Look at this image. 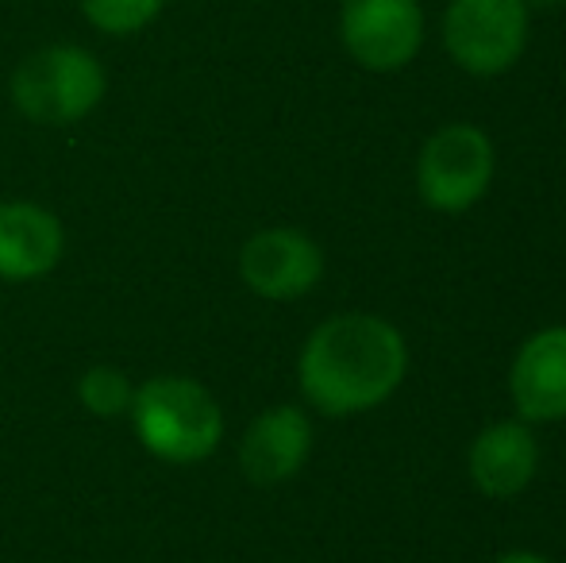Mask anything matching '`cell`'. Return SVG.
Masks as SVG:
<instances>
[{"mask_svg": "<svg viewBox=\"0 0 566 563\" xmlns=\"http://www.w3.org/2000/svg\"><path fill=\"white\" fill-rule=\"evenodd\" d=\"M409 352L401 332L374 313H339L305 340L297 363L301 394L324 417L381 406L401 386Z\"/></svg>", "mask_w": 566, "mask_h": 563, "instance_id": "obj_1", "label": "cell"}, {"mask_svg": "<svg viewBox=\"0 0 566 563\" xmlns=\"http://www.w3.org/2000/svg\"><path fill=\"white\" fill-rule=\"evenodd\" d=\"M127 417L143 448L163 463H201L224 440L220 402L186 375L147 378L135 390Z\"/></svg>", "mask_w": 566, "mask_h": 563, "instance_id": "obj_2", "label": "cell"}, {"mask_svg": "<svg viewBox=\"0 0 566 563\" xmlns=\"http://www.w3.org/2000/svg\"><path fill=\"white\" fill-rule=\"evenodd\" d=\"M105 97V66L85 46L54 43L28 54L12 74V101L35 124H77Z\"/></svg>", "mask_w": 566, "mask_h": 563, "instance_id": "obj_3", "label": "cell"}, {"mask_svg": "<svg viewBox=\"0 0 566 563\" xmlns=\"http://www.w3.org/2000/svg\"><path fill=\"white\" fill-rule=\"evenodd\" d=\"M528 43L524 0H451L443 12V46L467 74H505Z\"/></svg>", "mask_w": 566, "mask_h": 563, "instance_id": "obj_4", "label": "cell"}, {"mask_svg": "<svg viewBox=\"0 0 566 563\" xmlns=\"http://www.w3.org/2000/svg\"><path fill=\"white\" fill-rule=\"evenodd\" d=\"M493 181V143L474 124H448L424 143L417 163V186L432 209L467 212Z\"/></svg>", "mask_w": 566, "mask_h": 563, "instance_id": "obj_5", "label": "cell"}, {"mask_svg": "<svg viewBox=\"0 0 566 563\" xmlns=\"http://www.w3.org/2000/svg\"><path fill=\"white\" fill-rule=\"evenodd\" d=\"M339 35L363 70L394 74L424 43V12L417 0H343Z\"/></svg>", "mask_w": 566, "mask_h": 563, "instance_id": "obj_6", "label": "cell"}, {"mask_svg": "<svg viewBox=\"0 0 566 563\" xmlns=\"http://www.w3.org/2000/svg\"><path fill=\"white\" fill-rule=\"evenodd\" d=\"M324 274V251L297 228L254 232L239 251V279L266 301L305 298Z\"/></svg>", "mask_w": 566, "mask_h": 563, "instance_id": "obj_7", "label": "cell"}, {"mask_svg": "<svg viewBox=\"0 0 566 563\" xmlns=\"http://www.w3.org/2000/svg\"><path fill=\"white\" fill-rule=\"evenodd\" d=\"M66 248L62 220L35 201H0V282L51 274Z\"/></svg>", "mask_w": 566, "mask_h": 563, "instance_id": "obj_8", "label": "cell"}, {"mask_svg": "<svg viewBox=\"0 0 566 563\" xmlns=\"http://www.w3.org/2000/svg\"><path fill=\"white\" fill-rule=\"evenodd\" d=\"M313 451V425L297 406H274L259 414L239 444V467L259 487H277L305 467Z\"/></svg>", "mask_w": 566, "mask_h": 563, "instance_id": "obj_9", "label": "cell"}, {"mask_svg": "<svg viewBox=\"0 0 566 563\" xmlns=\"http://www.w3.org/2000/svg\"><path fill=\"white\" fill-rule=\"evenodd\" d=\"M509 394L524 421H566V329H544L516 352Z\"/></svg>", "mask_w": 566, "mask_h": 563, "instance_id": "obj_10", "label": "cell"}, {"mask_svg": "<svg viewBox=\"0 0 566 563\" xmlns=\"http://www.w3.org/2000/svg\"><path fill=\"white\" fill-rule=\"evenodd\" d=\"M539 467V448L528 425L501 421L474 436L470 444V479L482 494L513 498L532 482Z\"/></svg>", "mask_w": 566, "mask_h": 563, "instance_id": "obj_11", "label": "cell"}, {"mask_svg": "<svg viewBox=\"0 0 566 563\" xmlns=\"http://www.w3.org/2000/svg\"><path fill=\"white\" fill-rule=\"evenodd\" d=\"M135 386L132 378L124 375L119 367H90L82 378H77V402L90 409L93 417H105V421H116L132 409Z\"/></svg>", "mask_w": 566, "mask_h": 563, "instance_id": "obj_12", "label": "cell"}, {"mask_svg": "<svg viewBox=\"0 0 566 563\" xmlns=\"http://www.w3.org/2000/svg\"><path fill=\"white\" fill-rule=\"evenodd\" d=\"M163 4L166 0H82V12L105 35H135L163 12Z\"/></svg>", "mask_w": 566, "mask_h": 563, "instance_id": "obj_13", "label": "cell"}, {"mask_svg": "<svg viewBox=\"0 0 566 563\" xmlns=\"http://www.w3.org/2000/svg\"><path fill=\"white\" fill-rule=\"evenodd\" d=\"M493 563H547V560L536 556V552H505V556L493 560Z\"/></svg>", "mask_w": 566, "mask_h": 563, "instance_id": "obj_14", "label": "cell"}, {"mask_svg": "<svg viewBox=\"0 0 566 563\" xmlns=\"http://www.w3.org/2000/svg\"><path fill=\"white\" fill-rule=\"evenodd\" d=\"M563 4V0H524V8H528V12H532V8H536V12H552V8H559Z\"/></svg>", "mask_w": 566, "mask_h": 563, "instance_id": "obj_15", "label": "cell"}]
</instances>
